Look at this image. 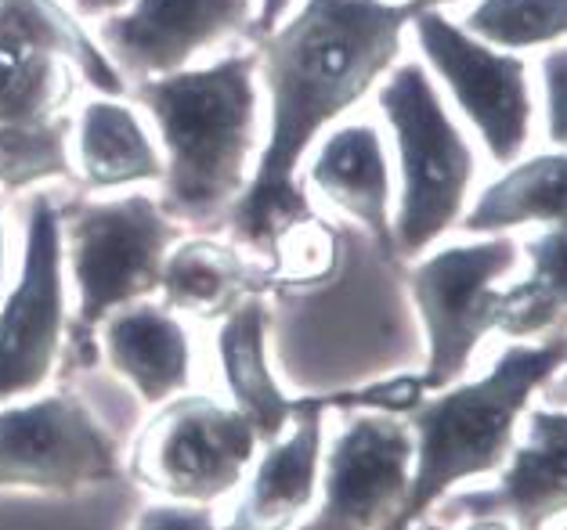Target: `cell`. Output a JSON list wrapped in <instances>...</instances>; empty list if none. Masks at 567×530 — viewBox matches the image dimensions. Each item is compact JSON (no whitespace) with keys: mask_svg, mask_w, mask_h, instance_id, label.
I'll use <instances>...</instances> for the list:
<instances>
[{"mask_svg":"<svg viewBox=\"0 0 567 530\" xmlns=\"http://www.w3.org/2000/svg\"><path fill=\"white\" fill-rule=\"evenodd\" d=\"M423 8L420 0H303L293 19L257 37L271 123L257 174L228 214L235 242L275 260L289 235L311 225L300 159L394 65L401 37Z\"/></svg>","mask_w":567,"mask_h":530,"instance_id":"cell-1","label":"cell"},{"mask_svg":"<svg viewBox=\"0 0 567 530\" xmlns=\"http://www.w3.org/2000/svg\"><path fill=\"white\" fill-rule=\"evenodd\" d=\"M257 54H231L206 69L137 80L142 102L167 145L163 214L174 225L217 228L246 191L257 137Z\"/></svg>","mask_w":567,"mask_h":530,"instance_id":"cell-2","label":"cell"},{"mask_svg":"<svg viewBox=\"0 0 567 530\" xmlns=\"http://www.w3.org/2000/svg\"><path fill=\"white\" fill-rule=\"evenodd\" d=\"M567 365V332L517 340L474 383L445 386L409 412L416 440L409 495L383 530H412L455 484L488 477L506 466L528 401Z\"/></svg>","mask_w":567,"mask_h":530,"instance_id":"cell-3","label":"cell"},{"mask_svg":"<svg viewBox=\"0 0 567 530\" xmlns=\"http://www.w3.org/2000/svg\"><path fill=\"white\" fill-rule=\"evenodd\" d=\"M380 108L394 131L401 163V202L391 225L394 257L412 260L463 217L477 159L420 62L398 65L386 76Z\"/></svg>","mask_w":567,"mask_h":530,"instance_id":"cell-4","label":"cell"},{"mask_svg":"<svg viewBox=\"0 0 567 530\" xmlns=\"http://www.w3.org/2000/svg\"><path fill=\"white\" fill-rule=\"evenodd\" d=\"M62 209V246L80 292L76 329L91 336L102 318L159 289L177 225L148 195L113 202H69Z\"/></svg>","mask_w":567,"mask_h":530,"instance_id":"cell-5","label":"cell"},{"mask_svg":"<svg viewBox=\"0 0 567 530\" xmlns=\"http://www.w3.org/2000/svg\"><path fill=\"white\" fill-rule=\"evenodd\" d=\"M520 263L514 235H488L481 242L437 249L409 271L412 300L426 329L423 389H445L470 368L477 346L503 322V289H495Z\"/></svg>","mask_w":567,"mask_h":530,"instance_id":"cell-6","label":"cell"},{"mask_svg":"<svg viewBox=\"0 0 567 530\" xmlns=\"http://www.w3.org/2000/svg\"><path fill=\"white\" fill-rule=\"evenodd\" d=\"M412 30L431 69L445 80L463 116L474 123L488 156L503 166L517 163L532 142L535 123L528 62L514 51L484 44L434 8H423L412 19Z\"/></svg>","mask_w":567,"mask_h":530,"instance_id":"cell-7","label":"cell"},{"mask_svg":"<svg viewBox=\"0 0 567 530\" xmlns=\"http://www.w3.org/2000/svg\"><path fill=\"white\" fill-rule=\"evenodd\" d=\"M254 448L257 429L239 408L182 397L145 426L134 448V472L152 491L206 506L243 480Z\"/></svg>","mask_w":567,"mask_h":530,"instance_id":"cell-8","label":"cell"},{"mask_svg":"<svg viewBox=\"0 0 567 530\" xmlns=\"http://www.w3.org/2000/svg\"><path fill=\"white\" fill-rule=\"evenodd\" d=\"M62 209L51 195H33L25 220L19 282L0 306V401L33 394L62 351Z\"/></svg>","mask_w":567,"mask_h":530,"instance_id":"cell-9","label":"cell"},{"mask_svg":"<svg viewBox=\"0 0 567 530\" xmlns=\"http://www.w3.org/2000/svg\"><path fill=\"white\" fill-rule=\"evenodd\" d=\"M116 472V444L73 394L0 412V487L69 495Z\"/></svg>","mask_w":567,"mask_h":530,"instance_id":"cell-10","label":"cell"},{"mask_svg":"<svg viewBox=\"0 0 567 530\" xmlns=\"http://www.w3.org/2000/svg\"><path fill=\"white\" fill-rule=\"evenodd\" d=\"M412 455L409 423L386 412L354 415L329 448L322 509L300 530H383L409 495Z\"/></svg>","mask_w":567,"mask_h":530,"instance_id":"cell-11","label":"cell"},{"mask_svg":"<svg viewBox=\"0 0 567 530\" xmlns=\"http://www.w3.org/2000/svg\"><path fill=\"white\" fill-rule=\"evenodd\" d=\"M560 516H567V408H532L528 434L514 444L499 484L441 506V520H506L514 530H546Z\"/></svg>","mask_w":567,"mask_h":530,"instance_id":"cell-12","label":"cell"},{"mask_svg":"<svg viewBox=\"0 0 567 530\" xmlns=\"http://www.w3.org/2000/svg\"><path fill=\"white\" fill-rule=\"evenodd\" d=\"M254 0H137L102 25V51L137 80L185 69L217 40L250 22Z\"/></svg>","mask_w":567,"mask_h":530,"instance_id":"cell-13","label":"cell"},{"mask_svg":"<svg viewBox=\"0 0 567 530\" xmlns=\"http://www.w3.org/2000/svg\"><path fill=\"white\" fill-rule=\"evenodd\" d=\"M311 185L326 195V202L358 220L369 239L383 249V257H394L391 166L372 123H351L326 137L311 163Z\"/></svg>","mask_w":567,"mask_h":530,"instance_id":"cell-14","label":"cell"},{"mask_svg":"<svg viewBox=\"0 0 567 530\" xmlns=\"http://www.w3.org/2000/svg\"><path fill=\"white\" fill-rule=\"evenodd\" d=\"M326 397L300 401L293 437L271 444L228 530H286L315 498Z\"/></svg>","mask_w":567,"mask_h":530,"instance_id":"cell-15","label":"cell"},{"mask_svg":"<svg viewBox=\"0 0 567 530\" xmlns=\"http://www.w3.org/2000/svg\"><path fill=\"white\" fill-rule=\"evenodd\" d=\"M268 336V306L257 297H243L225 314V325L217 332V354L225 368V383L231 389L239 412L250 418L257 440H275L282 426L297 415L300 401H289L268 368L265 354Z\"/></svg>","mask_w":567,"mask_h":530,"instance_id":"cell-16","label":"cell"},{"mask_svg":"<svg viewBox=\"0 0 567 530\" xmlns=\"http://www.w3.org/2000/svg\"><path fill=\"white\" fill-rule=\"evenodd\" d=\"M105 354L148 404L174 397L188 383V336L182 322L156 303L123 306L105 325Z\"/></svg>","mask_w":567,"mask_h":530,"instance_id":"cell-17","label":"cell"},{"mask_svg":"<svg viewBox=\"0 0 567 530\" xmlns=\"http://www.w3.org/2000/svg\"><path fill=\"white\" fill-rule=\"evenodd\" d=\"M567 220V152H543L492 180L463 217L474 235H506L524 225H560Z\"/></svg>","mask_w":567,"mask_h":530,"instance_id":"cell-18","label":"cell"},{"mask_svg":"<svg viewBox=\"0 0 567 530\" xmlns=\"http://www.w3.org/2000/svg\"><path fill=\"white\" fill-rule=\"evenodd\" d=\"M520 253L528 257V278L503 289L499 332L528 343L567 332V220L535 235Z\"/></svg>","mask_w":567,"mask_h":530,"instance_id":"cell-19","label":"cell"},{"mask_svg":"<svg viewBox=\"0 0 567 530\" xmlns=\"http://www.w3.org/2000/svg\"><path fill=\"white\" fill-rule=\"evenodd\" d=\"M265 285H271L268 271L250 268L235 249L196 239L174 249V257L163 263L159 289L177 311H199L220 314L231 311L243 297H254Z\"/></svg>","mask_w":567,"mask_h":530,"instance_id":"cell-20","label":"cell"},{"mask_svg":"<svg viewBox=\"0 0 567 530\" xmlns=\"http://www.w3.org/2000/svg\"><path fill=\"white\" fill-rule=\"evenodd\" d=\"M0 44H22L59 54L84 73L94 91L109 97H120L127 91L116 62L80 30V22L59 0H0Z\"/></svg>","mask_w":567,"mask_h":530,"instance_id":"cell-21","label":"cell"},{"mask_svg":"<svg viewBox=\"0 0 567 530\" xmlns=\"http://www.w3.org/2000/svg\"><path fill=\"white\" fill-rule=\"evenodd\" d=\"M80 170L91 188H123L163 177V159L127 105L102 97L84 105L80 119Z\"/></svg>","mask_w":567,"mask_h":530,"instance_id":"cell-22","label":"cell"},{"mask_svg":"<svg viewBox=\"0 0 567 530\" xmlns=\"http://www.w3.org/2000/svg\"><path fill=\"white\" fill-rule=\"evenodd\" d=\"M69 97L73 76L65 59L22 44H0V127L59 116Z\"/></svg>","mask_w":567,"mask_h":530,"instance_id":"cell-23","label":"cell"},{"mask_svg":"<svg viewBox=\"0 0 567 530\" xmlns=\"http://www.w3.org/2000/svg\"><path fill=\"white\" fill-rule=\"evenodd\" d=\"M466 33L499 51H532L567 40V0H477Z\"/></svg>","mask_w":567,"mask_h":530,"instance_id":"cell-24","label":"cell"},{"mask_svg":"<svg viewBox=\"0 0 567 530\" xmlns=\"http://www.w3.org/2000/svg\"><path fill=\"white\" fill-rule=\"evenodd\" d=\"M69 116L37 123H4L0 127V185L22 191L48 177H69Z\"/></svg>","mask_w":567,"mask_h":530,"instance_id":"cell-25","label":"cell"},{"mask_svg":"<svg viewBox=\"0 0 567 530\" xmlns=\"http://www.w3.org/2000/svg\"><path fill=\"white\" fill-rule=\"evenodd\" d=\"M543 94H546V137L567 152V44L553 48L543 59Z\"/></svg>","mask_w":567,"mask_h":530,"instance_id":"cell-26","label":"cell"},{"mask_svg":"<svg viewBox=\"0 0 567 530\" xmlns=\"http://www.w3.org/2000/svg\"><path fill=\"white\" fill-rule=\"evenodd\" d=\"M134 530H214V516L206 506H152Z\"/></svg>","mask_w":567,"mask_h":530,"instance_id":"cell-27","label":"cell"},{"mask_svg":"<svg viewBox=\"0 0 567 530\" xmlns=\"http://www.w3.org/2000/svg\"><path fill=\"white\" fill-rule=\"evenodd\" d=\"M289 4H293V0H260V11H257V22H254V37L271 33L275 25L286 19Z\"/></svg>","mask_w":567,"mask_h":530,"instance_id":"cell-28","label":"cell"},{"mask_svg":"<svg viewBox=\"0 0 567 530\" xmlns=\"http://www.w3.org/2000/svg\"><path fill=\"white\" fill-rule=\"evenodd\" d=\"M538 394H543V401L549 404V408H567V365L553 375V380L538 389Z\"/></svg>","mask_w":567,"mask_h":530,"instance_id":"cell-29","label":"cell"},{"mask_svg":"<svg viewBox=\"0 0 567 530\" xmlns=\"http://www.w3.org/2000/svg\"><path fill=\"white\" fill-rule=\"evenodd\" d=\"M73 4H76L80 15H87V19H102V15H109V11H113V15H116V11H120L123 4H127V0H73Z\"/></svg>","mask_w":567,"mask_h":530,"instance_id":"cell-30","label":"cell"},{"mask_svg":"<svg viewBox=\"0 0 567 530\" xmlns=\"http://www.w3.org/2000/svg\"><path fill=\"white\" fill-rule=\"evenodd\" d=\"M463 530H514V523H506V520H466Z\"/></svg>","mask_w":567,"mask_h":530,"instance_id":"cell-31","label":"cell"},{"mask_svg":"<svg viewBox=\"0 0 567 530\" xmlns=\"http://www.w3.org/2000/svg\"><path fill=\"white\" fill-rule=\"evenodd\" d=\"M0 278H4V206H0Z\"/></svg>","mask_w":567,"mask_h":530,"instance_id":"cell-32","label":"cell"},{"mask_svg":"<svg viewBox=\"0 0 567 530\" xmlns=\"http://www.w3.org/2000/svg\"><path fill=\"white\" fill-rule=\"evenodd\" d=\"M420 4H426V8H434V4H452V0H420Z\"/></svg>","mask_w":567,"mask_h":530,"instance_id":"cell-33","label":"cell"},{"mask_svg":"<svg viewBox=\"0 0 567 530\" xmlns=\"http://www.w3.org/2000/svg\"><path fill=\"white\" fill-rule=\"evenodd\" d=\"M420 530H445V527H441V523H431V527H420Z\"/></svg>","mask_w":567,"mask_h":530,"instance_id":"cell-34","label":"cell"},{"mask_svg":"<svg viewBox=\"0 0 567 530\" xmlns=\"http://www.w3.org/2000/svg\"><path fill=\"white\" fill-rule=\"evenodd\" d=\"M564 530H567V527H564Z\"/></svg>","mask_w":567,"mask_h":530,"instance_id":"cell-35","label":"cell"}]
</instances>
